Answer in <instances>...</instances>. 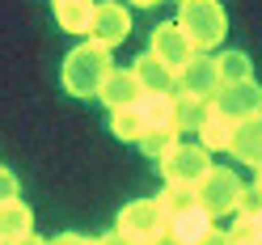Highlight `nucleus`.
<instances>
[{"label": "nucleus", "instance_id": "obj_3", "mask_svg": "<svg viewBox=\"0 0 262 245\" xmlns=\"http://www.w3.org/2000/svg\"><path fill=\"white\" fill-rule=\"evenodd\" d=\"M161 173H165V182L169 186H199L203 177L211 173V152L203 148V144H178V148L161 161Z\"/></svg>", "mask_w": 262, "mask_h": 245}, {"label": "nucleus", "instance_id": "obj_2", "mask_svg": "<svg viewBox=\"0 0 262 245\" xmlns=\"http://www.w3.org/2000/svg\"><path fill=\"white\" fill-rule=\"evenodd\" d=\"M178 26L182 34L194 42V51H211V47L224 42V30H228V17L220 9V0H178Z\"/></svg>", "mask_w": 262, "mask_h": 245}, {"label": "nucleus", "instance_id": "obj_23", "mask_svg": "<svg viewBox=\"0 0 262 245\" xmlns=\"http://www.w3.org/2000/svg\"><path fill=\"white\" fill-rule=\"evenodd\" d=\"M17 199V177H13L9 169H0V207Z\"/></svg>", "mask_w": 262, "mask_h": 245}, {"label": "nucleus", "instance_id": "obj_28", "mask_svg": "<svg viewBox=\"0 0 262 245\" xmlns=\"http://www.w3.org/2000/svg\"><path fill=\"white\" fill-rule=\"evenodd\" d=\"M17 245H47L42 237H26V241H17Z\"/></svg>", "mask_w": 262, "mask_h": 245}, {"label": "nucleus", "instance_id": "obj_6", "mask_svg": "<svg viewBox=\"0 0 262 245\" xmlns=\"http://www.w3.org/2000/svg\"><path fill=\"white\" fill-rule=\"evenodd\" d=\"M224 89V80H220V63L216 55H194L182 72H178V93L182 97H194V102H211Z\"/></svg>", "mask_w": 262, "mask_h": 245}, {"label": "nucleus", "instance_id": "obj_10", "mask_svg": "<svg viewBox=\"0 0 262 245\" xmlns=\"http://www.w3.org/2000/svg\"><path fill=\"white\" fill-rule=\"evenodd\" d=\"M97 97H102L110 110L140 106V102H144V85H140L136 68H114V72L106 76V85H102V93H97Z\"/></svg>", "mask_w": 262, "mask_h": 245}, {"label": "nucleus", "instance_id": "obj_32", "mask_svg": "<svg viewBox=\"0 0 262 245\" xmlns=\"http://www.w3.org/2000/svg\"><path fill=\"white\" fill-rule=\"evenodd\" d=\"M0 245H5V241H0Z\"/></svg>", "mask_w": 262, "mask_h": 245}, {"label": "nucleus", "instance_id": "obj_11", "mask_svg": "<svg viewBox=\"0 0 262 245\" xmlns=\"http://www.w3.org/2000/svg\"><path fill=\"white\" fill-rule=\"evenodd\" d=\"M131 68H136L144 93H178V72L169 68V63H161L152 51H144L136 63H131Z\"/></svg>", "mask_w": 262, "mask_h": 245}, {"label": "nucleus", "instance_id": "obj_30", "mask_svg": "<svg viewBox=\"0 0 262 245\" xmlns=\"http://www.w3.org/2000/svg\"><path fill=\"white\" fill-rule=\"evenodd\" d=\"M254 173H258V177H254V186H258V190H262V169H254Z\"/></svg>", "mask_w": 262, "mask_h": 245}, {"label": "nucleus", "instance_id": "obj_20", "mask_svg": "<svg viewBox=\"0 0 262 245\" xmlns=\"http://www.w3.org/2000/svg\"><path fill=\"white\" fill-rule=\"evenodd\" d=\"M216 63H220V80L224 85H245L250 72H254V63H250L245 51H224V55H216Z\"/></svg>", "mask_w": 262, "mask_h": 245}, {"label": "nucleus", "instance_id": "obj_18", "mask_svg": "<svg viewBox=\"0 0 262 245\" xmlns=\"http://www.w3.org/2000/svg\"><path fill=\"white\" fill-rule=\"evenodd\" d=\"M207 114H211V102H194V97H182V93H178V119H173V131H178V136H182V131L199 136L203 123H207Z\"/></svg>", "mask_w": 262, "mask_h": 245}, {"label": "nucleus", "instance_id": "obj_16", "mask_svg": "<svg viewBox=\"0 0 262 245\" xmlns=\"http://www.w3.org/2000/svg\"><path fill=\"white\" fill-rule=\"evenodd\" d=\"M30 228H34V216H30V207L21 199H13V203L0 207V241H5V245H17L26 237H34Z\"/></svg>", "mask_w": 262, "mask_h": 245}, {"label": "nucleus", "instance_id": "obj_13", "mask_svg": "<svg viewBox=\"0 0 262 245\" xmlns=\"http://www.w3.org/2000/svg\"><path fill=\"white\" fill-rule=\"evenodd\" d=\"M207 233H211V216H207L199 203H194L190 211H182V216L169 220V237H173L178 245H199Z\"/></svg>", "mask_w": 262, "mask_h": 245}, {"label": "nucleus", "instance_id": "obj_21", "mask_svg": "<svg viewBox=\"0 0 262 245\" xmlns=\"http://www.w3.org/2000/svg\"><path fill=\"white\" fill-rule=\"evenodd\" d=\"M178 144H182V136H178V131H144V140H140V152L148 157V161H157V165H161V161H165V157L178 148Z\"/></svg>", "mask_w": 262, "mask_h": 245}, {"label": "nucleus", "instance_id": "obj_22", "mask_svg": "<svg viewBox=\"0 0 262 245\" xmlns=\"http://www.w3.org/2000/svg\"><path fill=\"white\" fill-rule=\"evenodd\" d=\"M157 203H161V211L173 220V216H182V211H190L199 199H194V190H190V186H169V182H165V190L157 194Z\"/></svg>", "mask_w": 262, "mask_h": 245}, {"label": "nucleus", "instance_id": "obj_4", "mask_svg": "<svg viewBox=\"0 0 262 245\" xmlns=\"http://www.w3.org/2000/svg\"><path fill=\"white\" fill-rule=\"evenodd\" d=\"M241 177L233 169H224V165H211V173L203 177L199 186H194V199H199V207L207 211L211 220L224 216V211H237V199H241Z\"/></svg>", "mask_w": 262, "mask_h": 245}, {"label": "nucleus", "instance_id": "obj_24", "mask_svg": "<svg viewBox=\"0 0 262 245\" xmlns=\"http://www.w3.org/2000/svg\"><path fill=\"white\" fill-rule=\"evenodd\" d=\"M47 245H97V241H89V237H80V233H59V237H51Z\"/></svg>", "mask_w": 262, "mask_h": 245}, {"label": "nucleus", "instance_id": "obj_14", "mask_svg": "<svg viewBox=\"0 0 262 245\" xmlns=\"http://www.w3.org/2000/svg\"><path fill=\"white\" fill-rule=\"evenodd\" d=\"M51 5H55L59 30H68V34H89L93 13H97V0H51Z\"/></svg>", "mask_w": 262, "mask_h": 245}, {"label": "nucleus", "instance_id": "obj_5", "mask_svg": "<svg viewBox=\"0 0 262 245\" xmlns=\"http://www.w3.org/2000/svg\"><path fill=\"white\" fill-rule=\"evenodd\" d=\"M114 228H119L123 237H131V241L148 245L152 237L169 233V216L161 211L157 199H136V203H127V207L119 211V224H114Z\"/></svg>", "mask_w": 262, "mask_h": 245}, {"label": "nucleus", "instance_id": "obj_31", "mask_svg": "<svg viewBox=\"0 0 262 245\" xmlns=\"http://www.w3.org/2000/svg\"><path fill=\"white\" fill-rule=\"evenodd\" d=\"M254 245H262V237H258V241H254Z\"/></svg>", "mask_w": 262, "mask_h": 245}, {"label": "nucleus", "instance_id": "obj_27", "mask_svg": "<svg viewBox=\"0 0 262 245\" xmlns=\"http://www.w3.org/2000/svg\"><path fill=\"white\" fill-rule=\"evenodd\" d=\"M148 245H178V241H173V237H169V233H161V237H152V241H148Z\"/></svg>", "mask_w": 262, "mask_h": 245}, {"label": "nucleus", "instance_id": "obj_12", "mask_svg": "<svg viewBox=\"0 0 262 245\" xmlns=\"http://www.w3.org/2000/svg\"><path fill=\"white\" fill-rule=\"evenodd\" d=\"M233 157L241 161V165L262 169V114L237 123V131H233Z\"/></svg>", "mask_w": 262, "mask_h": 245}, {"label": "nucleus", "instance_id": "obj_25", "mask_svg": "<svg viewBox=\"0 0 262 245\" xmlns=\"http://www.w3.org/2000/svg\"><path fill=\"white\" fill-rule=\"evenodd\" d=\"M97 245H140V241H131V237H123L119 228H114V233H106V237H97Z\"/></svg>", "mask_w": 262, "mask_h": 245}, {"label": "nucleus", "instance_id": "obj_15", "mask_svg": "<svg viewBox=\"0 0 262 245\" xmlns=\"http://www.w3.org/2000/svg\"><path fill=\"white\" fill-rule=\"evenodd\" d=\"M144 123L148 131H173V119H178V93H144Z\"/></svg>", "mask_w": 262, "mask_h": 245}, {"label": "nucleus", "instance_id": "obj_7", "mask_svg": "<svg viewBox=\"0 0 262 245\" xmlns=\"http://www.w3.org/2000/svg\"><path fill=\"white\" fill-rule=\"evenodd\" d=\"M148 51H152L161 63H169L173 72H182L186 63H190L194 55H199V51H194V42L182 34V26H178V21H161V26H152Z\"/></svg>", "mask_w": 262, "mask_h": 245}, {"label": "nucleus", "instance_id": "obj_19", "mask_svg": "<svg viewBox=\"0 0 262 245\" xmlns=\"http://www.w3.org/2000/svg\"><path fill=\"white\" fill-rule=\"evenodd\" d=\"M110 131L127 140V144H140L144 131H148V123H144V110L140 106H127V110H110Z\"/></svg>", "mask_w": 262, "mask_h": 245}, {"label": "nucleus", "instance_id": "obj_26", "mask_svg": "<svg viewBox=\"0 0 262 245\" xmlns=\"http://www.w3.org/2000/svg\"><path fill=\"white\" fill-rule=\"evenodd\" d=\"M199 245H228V233H220V228H211V233L199 241Z\"/></svg>", "mask_w": 262, "mask_h": 245}, {"label": "nucleus", "instance_id": "obj_9", "mask_svg": "<svg viewBox=\"0 0 262 245\" xmlns=\"http://www.w3.org/2000/svg\"><path fill=\"white\" fill-rule=\"evenodd\" d=\"M131 34V13L123 9V0H97V13H93V26H89V38L102 42V47H119Z\"/></svg>", "mask_w": 262, "mask_h": 245}, {"label": "nucleus", "instance_id": "obj_29", "mask_svg": "<svg viewBox=\"0 0 262 245\" xmlns=\"http://www.w3.org/2000/svg\"><path fill=\"white\" fill-rule=\"evenodd\" d=\"M131 5H140V9H148V5H157V0H131Z\"/></svg>", "mask_w": 262, "mask_h": 245}, {"label": "nucleus", "instance_id": "obj_1", "mask_svg": "<svg viewBox=\"0 0 262 245\" xmlns=\"http://www.w3.org/2000/svg\"><path fill=\"white\" fill-rule=\"evenodd\" d=\"M110 72H114L110 47L89 38V42H80L76 51H68V59H63V89L72 97H97Z\"/></svg>", "mask_w": 262, "mask_h": 245}, {"label": "nucleus", "instance_id": "obj_8", "mask_svg": "<svg viewBox=\"0 0 262 245\" xmlns=\"http://www.w3.org/2000/svg\"><path fill=\"white\" fill-rule=\"evenodd\" d=\"M211 110L224 114L228 123H245V119H254V114H262V89L254 80H245V85H224L211 97Z\"/></svg>", "mask_w": 262, "mask_h": 245}, {"label": "nucleus", "instance_id": "obj_17", "mask_svg": "<svg viewBox=\"0 0 262 245\" xmlns=\"http://www.w3.org/2000/svg\"><path fill=\"white\" fill-rule=\"evenodd\" d=\"M233 131H237V123H228L224 114L211 110L207 123H203V131H199V144L207 152H233Z\"/></svg>", "mask_w": 262, "mask_h": 245}]
</instances>
